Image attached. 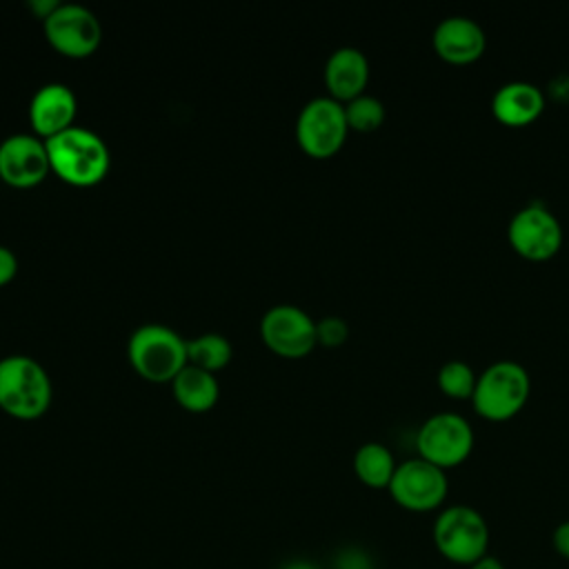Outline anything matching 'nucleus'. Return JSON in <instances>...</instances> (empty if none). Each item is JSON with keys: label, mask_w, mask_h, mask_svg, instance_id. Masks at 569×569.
I'll list each match as a JSON object with an SVG mask.
<instances>
[{"label": "nucleus", "mask_w": 569, "mask_h": 569, "mask_svg": "<svg viewBox=\"0 0 569 569\" xmlns=\"http://www.w3.org/2000/svg\"><path fill=\"white\" fill-rule=\"evenodd\" d=\"M51 173L71 187H96L111 167L107 142L91 129L73 124L62 133L44 140Z\"/></svg>", "instance_id": "1"}, {"label": "nucleus", "mask_w": 569, "mask_h": 569, "mask_svg": "<svg viewBox=\"0 0 569 569\" xmlns=\"http://www.w3.org/2000/svg\"><path fill=\"white\" fill-rule=\"evenodd\" d=\"M53 400L47 369L31 356L11 353L0 358V409L16 420L44 416Z\"/></svg>", "instance_id": "2"}, {"label": "nucleus", "mask_w": 569, "mask_h": 569, "mask_svg": "<svg viewBox=\"0 0 569 569\" xmlns=\"http://www.w3.org/2000/svg\"><path fill=\"white\" fill-rule=\"evenodd\" d=\"M127 358L133 371L149 382H171L189 365L187 340L160 322H144L131 331Z\"/></svg>", "instance_id": "3"}, {"label": "nucleus", "mask_w": 569, "mask_h": 569, "mask_svg": "<svg viewBox=\"0 0 569 569\" xmlns=\"http://www.w3.org/2000/svg\"><path fill=\"white\" fill-rule=\"evenodd\" d=\"M529 393V371L516 360H496L478 373L471 405L480 418L505 422L522 411Z\"/></svg>", "instance_id": "4"}, {"label": "nucleus", "mask_w": 569, "mask_h": 569, "mask_svg": "<svg viewBox=\"0 0 569 569\" xmlns=\"http://www.w3.org/2000/svg\"><path fill=\"white\" fill-rule=\"evenodd\" d=\"M438 553L451 565L469 567L489 553V525L469 505L442 507L431 529Z\"/></svg>", "instance_id": "5"}, {"label": "nucleus", "mask_w": 569, "mask_h": 569, "mask_svg": "<svg viewBox=\"0 0 569 569\" xmlns=\"http://www.w3.org/2000/svg\"><path fill=\"white\" fill-rule=\"evenodd\" d=\"M473 442V427L456 411L429 416L416 433L418 456L445 471L462 465L471 456Z\"/></svg>", "instance_id": "6"}, {"label": "nucleus", "mask_w": 569, "mask_h": 569, "mask_svg": "<svg viewBox=\"0 0 569 569\" xmlns=\"http://www.w3.org/2000/svg\"><path fill=\"white\" fill-rule=\"evenodd\" d=\"M345 104L331 96H316L302 104L296 118V142L311 158H331L347 140Z\"/></svg>", "instance_id": "7"}, {"label": "nucleus", "mask_w": 569, "mask_h": 569, "mask_svg": "<svg viewBox=\"0 0 569 569\" xmlns=\"http://www.w3.org/2000/svg\"><path fill=\"white\" fill-rule=\"evenodd\" d=\"M387 491L405 511H440L449 493V478L445 469L416 456L398 462Z\"/></svg>", "instance_id": "8"}, {"label": "nucleus", "mask_w": 569, "mask_h": 569, "mask_svg": "<svg viewBox=\"0 0 569 569\" xmlns=\"http://www.w3.org/2000/svg\"><path fill=\"white\" fill-rule=\"evenodd\" d=\"M507 240L520 258L542 262L560 251L562 224L542 202H529L509 218Z\"/></svg>", "instance_id": "9"}, {"label": "nucleus", "mask_w": 569, "mask_h": 569, "mask_svg": "<svg viewBox=\"0 0 569 569\" xmlns=\"http://www.w3.org/2000/svg\"><path fill=\"white\" fill-rule=\"evenodd\" d=\"M44 38L64 58H89L102 42V24L98 16L78 2H60V7L42 22Z\"/></svg>", "instance_id": "10"}, {"label": "nucleus", "mask_w": 569, "mask_h": 569, "mask_svg": "<svg viewBox=\"0 0 569 569\" xmlns=\"http://www.w3.org/2000/svg\"><path fill=\"white\" fill-rule=\"evenodd\" d=\"M260 338L276 356L298 360L309 356L318 345L316 320L296 305H273L260 320Z\"/></svg>", "instance_id": "11"}, {"label": "nucleus", "mask_w": 569, "mask_h": 569, "mask_svg": "<svg viewBox=\"0 0 569 569\" xmlns=\"http://www.w3.org/2000/svg\"><path fill=\"white\" fill-rule=\"evenodd\" d=\"M49 173L47 147L36 133H11L0 142V182L13 189H31Z\"/></svg>", "instance_id": "12"}, {"label": "nucleus", "mask_w": 569, "mask_h": 569, "mask_svg": "<svg viewBox=\"0 0 569 569\" xmlns=\"http://www.w3.org/2000/svg\"><path fill=\"white\" fill-rule=\"evenodd\" d=\"M29 124L42 140L62 133L76 124L78 100L69 84L47 82L36 89L29 102Z\"/></svg>", "instance_id": "13"}, {"label": "nucleus", "mask_w": 569, "mask_h": 569, "mask_svg": "<svg viewBox=\"0 0 569 569\" xmlns=\"http://www.w3.org/2000/svg\"><path fill=\"white\" fill-rule=\"evenodd\" d=\"M431 44L440 60L449 64H469L482 58L487 33L480 22L469 16H447L436 24Z\"/></svg>", "instance_id": "14"}, {"label": "nucleus", "mask_w": 569, "mask_h": 569, "mask_svg": "<svg viewBox=\"0 0 569 569\" xmlns=\"http://www.w3.org/2000/svg\"><path fill=\"white\" fill-rule=\"evenodd\" d=\"M369 60L358 47L333 49L322 71L327 96L342 104L362 96L369 84Z\"/></svg>", "instance_id": "15"}, {"label": "nucleus", "mask_w": 569, "mask_h": 569, "mask_svg": "<svg viewBox=\"0 0 569 569\" xmlns=\"http://www.w3.org/2000/svg\"><path fill=\"white\" fill-rule=\"evenodd\" d=\"M545 91L527 80H509L491 96V113L505 127H527L545 111Z\"/></svg>", "instance_id": "16"}, {"label": "nucleus", "mask_w": 569, "mask_h": 569, "mask_svg": "<svg viewBox=\"0 0 569 569\" xmlns=\"http://www.w3.org/2000/svg\"><path fill=\"white\" fill-rule=\"evenodd\" d=\"M169 385L176 402L189 413H204L213 409L220 398V382L216 373L196 365H187Z\"/></svg>", "instance_id": "17"}, {"label": "nucleus", "mask_w": 569, "mask_h": 569, "mask_svg": "<svg viewBox=\"0 0 569 569\" xmlns=\"http://www.w3.org/2000/svg\"><path fill=\"white\" fill-rule=\"evenodd\" d=\"M396 458L382 442H365L353 453V471L365 487L387 489L396 473Z\"/></svg>", "instance_id": "18"}, {"label": "nucleus", "mask_w": 569, "mask_h": 569, "mask_svg": "<svg viewBox=\"0 0 569 569\" xmlns=\"http://www.w3.org/2000/svg\"><path fill=\"white\" fill-rule=\"evenodd\" d=\"M233 356V347L229 342L227 336L216 333V331H207L200 333L196 338L187 340V360L189 365H196L204 371H220L231 362Z\"/></svg>", "instance_id": "19"}, {"label": "nucleus", "mask_w": 569, "mask_h": 569, "mask_svg": "<svg viewBox=\"0 0 569 569\" xmlns=\"http://www.w3.org/2000/svg\"><path fill=\"white\" fill-rule=\"evenodd\" d=\"M436 382L438 389L453 400H471L476 382H478V373L473 371V367L465 360H447L445 365H440L438 373H436Z\"/></svg>", "instance_id": "20"}, {"label": "nucleus", "mask_w": 569, "mask_h": 569, "mask_svg": "<svg viewBox=\"0 0 569 569\" xmlns=\"http://www.w3.org/2000/svg\"><path fill=\"white\" fill-rule=\"evenodd\" d=\"M345 116H347L349 131L369 133V131H376L385 122L387 111H385V104L380 98H376L371 93H362V96L345 102Z\"/></svg>", "instance_id": "21"}, {"label": "nucleus", "mask_w": 569, "mask_h": 569, "mask_svg": "<svg viewBox=\"0 0 569 569\" xmlns=\"http://www.w3.org/2000/svg\"><path fill=\"white\" fill-rule=\"evenodd\" d=\"M316 338L322 347H340L349 338V325L340 316H325L316 320Z\"/></svg>", "instance_id": "22"}, {"label": "nucleus", "mask_w": 569, "mask_h": 569, "mask_svg": "<svg viewBox=\"0 0 569 569\" xmlns=\"http://www.w3.org/2000/svg\"><path fill=\"white\" fill-rule=\"evenodd\" d=\"M336 569H373L371 556L360 547H345L333 560Z\"/></svg>", "instance_id": "23"}, {"label": "nucleus", "mask_w": 569, "mask_h": 569, "mask_svg": "<svg viewBox=\"0 0 569 569\" xmlns=\"http://www.w3.org/2000/svg\"><path fill=\"white\" fill-rule=\"evenodd\" d=\"M16 273H18V258H16V253L9 247L0 244V287L9 284L16 278Z\"/></svg>", "instance_id": "24"}, {"label": "nucleus", "mask_w": 569, "mask_h": 569, "mask_svg": "<svg viewBox=\"0 0 569 569\" xmlns=\"http://www.w3.org/2000/svg\"><path fill=\"white\" fill-rule=\"evenodd\" d=\"M551 545L556 549V553L565 560H569V520H562L553 533H551Z\"/></svg>", "instance_id": "25"}, {"label": "nucleus", "mask_w": 569, "mask_h": 569, "mask_svg": "<svg viewBox=\"0 0 569 569\" xmlns=\"http://www.w3.org/2000/svg\"><path fill=\"white\" fill-rule=\"evenodd\" d=\"M549 93L560 100V102H569V73H560L549 82Z\"/></svg>", "instance_id": "26"}, {"label": "nucleus", "mask_w": 569, "mask_h": 569, "mask_svg": "<svg viewBox=\"0 0 569 569\" xmlns=\"http://www.w3.org/2000/svg\"><path fill=\"white\" fill-rule=\"evenodd\" d=\"M27 7L36 13V18H40L44 22L60 7V2L58 0H29Z\"/></svg>", "instance_id": "27"}, {"label": "nucleus", "mask_w": 569, "mask_h": 569, "mask_svg": "<svg viewBox=\"0 0 569 569\" xmlns=\"http://www.w3.org/2000/svg\"><path fill=\"white\" fill-rule=\"evenodd\" d=\"M467 569H505V565H502V560H498L496 556L487 553V556H482L480 560H476L473 565H469Z\"/></svg>", "instance_id": "28"}, {"label": "nucleus", "mask_w": 569, "mask_h": 569, "mask_svg": "<svg viewBox=\"0 0 569 569\" xmlns=\"http://www.w3.org/2000/svg\"><path fill=\"white\" fill-rule=\"evenodd\" d=\"M282 569H320V567L313 565V562H309V560H291V562H287Z\"/></svg>", "instance_id": "29"}]
</instances>
